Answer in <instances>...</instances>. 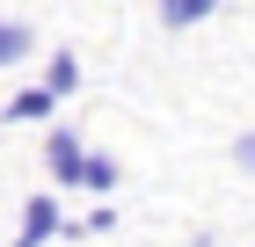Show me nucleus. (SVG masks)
Wrapping results in <instances>:
<instances>
[{"label":"nucleus","mask_w":255,"mask_h":247,"mask_svg":"<svg viewBox=\"0 0 255 247\" xmlns=\"http://www.w3.org/2000/svg\"><path fill=\"white\" fill-rule=\"evenodd\" d=\"M44 160H51V174H59V182H80V160H88V146H80L73 131H51V138H44Z\"/></svg>","instance_id":"2"},{"label":"nucleus","mask_w":255,"mask_h":247,"mask_svg":"<svg viewBox=\"0 0 255 247\" xmlns=\"http://www.w3.org/2000/svg\"><path fill=\"white\" fill-rule=\"evenodd\" d=\"M29 51H37V29L15 22V15H0V66H22Z\"/></svg>","instance_id":"3"},{"label":"nucleus","mask_w":255,"mask_h":247,"mask_svg":"<svg viewBox=\"0 0 255 247\" xmlns=\"http://www.w3.org/2000/svg\"><path fill=\"white\" fill-rule=\"evenodd\" d=\"M59 226H66V218H59V196H29V204H22V233H15V247H44Z\"/></svg>","instance_id":"1"},{"label":"nucleus","mask_w":255,"mask_h":247,"mask_svg":"<svg viewBox=\"0 0 255 247\" xmlns=\"http://www.w3.org/2000/svg\"><path fill=\"white\" fill-rule=\"evenodd\" d=\"M212 7L219 0H160V22H168V29H190V22H204Z\"/></svg>","instance_id":"7"},{"label":"nucleus","mask_w":255,"mask_h":247,"mask_svg":"<svg viewBox=\"0 0 255 247\" xmlns=\"http://www.w3.org/2000/svg\"><path fill=\"white\" fill-rule=\"evenodd\" d=\"M80 87V58L73 51H51V66H44V95L59 102V95H73Z\"/></svg>","instance_id":"4"},{"label":"nucleus","mask_w":255,"mask_h":247,"mask_svg":"<svg viewBox=\"0 0 255 247\" xmlns=\"http://www.w3.org/2000/svg\"><path fill=\"white\" fill-rule=\"evenodd\" d=\"M51 109H59V102L44 95V87H22V95L7 102V124H37V116H51Z\"/></svg>","instance_id":"5"},{"label":"nucleus","mask_w":255,"mask_h":247,"mask_svg":"<svg viewBox=\"0 0 255 247\" xmlns=\"http://www.w3.org/2000/svg\"><path fill=\"white\" fill-rule=\"evenodd\" d=\"M234 167H241V174H255V131H241V138H234Z\"/></svg>","instance_id":"8"},{"label":"nucleus","mask_w":255,"mask_h":247,"mask_svg":"<svg viewBox=\"0 0 255 247\" xmlns=\"http://www.w3.org/2000/svg\"><path fill=\"white\" fill-rule=\"evenodd\" d=\"M80 189L110 196V189H117V160H102V153H88V160H80Z\"/></svg>","instance_id":"6"}]
</instances>
